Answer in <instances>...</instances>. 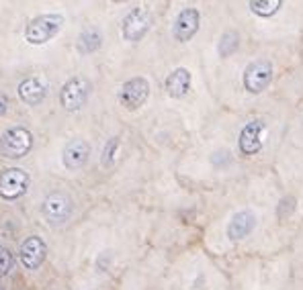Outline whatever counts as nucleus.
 I'll return each instance as SVG.
<instances>
[{
    "label": "nucleus",
    "instance_id": "obj_5",
    "mask_svg": "<svg viewBox=\"0 0 303 290\" xmlns=\"http://www.w3.org/2000/svg\"><path fill=\"white\" fill-rule=\"evenodd\" d=\"M149 29H152V13L143 7L131 9L123 17V21H121V35H123L125 41H131V43L141 41Z\"/></svg>",
    "mask_w": 303,
    "mask_h": 290
},
{
    "label": "nucleus",
    "instance_id": "obj_6",
    "mask_svg": "<svg viewBox=\"0 0 303 290\" xmlns=\"http://www.w3.org/2000/svg\"><path fill=\"white\" fill-rule=\"evenodd\" d=\"M72 211H74V203L64 192H51L41 201V215L47 223L53 225L66 223L72 217Z\"/></svg>",
    "mask_w": 303,
    "mask_h": 290
},
{
    "label": "nucleus",
    "instance_id": "obj_16",
    "mask_svg": "<svg viewBox=\"0 0 303 290\" xmlns=\"http://www.w3.org/2000/svg\"><path fill=\"white\" fill-rule=\"evenodd\" d=\"M101 45H103V35L99 33L97 29H86V31H82L80 37H78L76 49L82 55H90V53H95Z\"/></svg>",
    "mask_w": 303,
    "mask_h": 290
},
{
    "label": "nucleus",
    "instance_id": "obj_14",
    "mask_svg": "<svg viewBox=\"0 0 303 290\" xmlns=\"http://www.w3.org/2000/svg\"><path fill=\"white\" fill-rule=\"evenodd\" d=\"M254 227H256V215L250 211H240L228 223V237L232 241H240V239L248 237Z\"/></svg>",
    "mask_w": 303,
    "mask_h": 290
},
{
    "label": "nucleus",
    "instance_id": "obj_15",
    "mask_svg": "<svg viewBox=\"0 0 303 290\" xmlns=\"http://www.w3.org/2000/svg\"><path fill=\"white\" fill-rule=\"evenodd\" d=\"M191 82H193V76L187 68H176L168 74V78L164 82V88H166L168 96H172V99H183V96H187L189 90H191Z\"/></svg>",
    "mask_w": 303,
    "mask_h": 290
},
{
    "label": "nucleus",
    "instance_id": "obj_2",
    "mask_svg": "<svg viewBox=\"0 0 303 290\" xmlns=\"http://www.w3.org/2000/svg\"><path fill=\"white\" fill-rule=\"evenodd\" d=\"M33 149V133L27 127H11L0 137V151L11 159H21Z\"/></svg>",
    "mask_w": 303,
    "mask_h": 290
},
{
    "label": "nucleus",
    "instance_id": "obj_19",
    "mask_svg": "<svg viewBox=\"0 0 303 290\" xmlns=\"http://www.w3.org/2000/svg\"><path fill=\"white\" fill-rule=\"evenodd\" d=\"M119 147H121L119 137H113V139H109V141L105 143V147H103V155H101V164H103L105 168H111V166L115 164L117 153H119Z\"/></svg>",
    "mask_w": 303,
    "mask_h": 290
},
{
    "label": "nucleus",
    "instance_id": "obj_3",
    "mask_svg": "<svg viewBox=\"0 0 303 290\" xmlns=\"http://www.w3.org/2000/svg\"><path fill=\"white\" fill-rule=\"evenodd\" d=\"M90 90H93V86L84 76H72L59 90V105L68 113H78L88 103Z\"/></svg>",
    "mask_w": 303,
    "mask_h": 290
},
{
    "label": "nucleus",
    "instance_id": "obj_7",
    "mask_svg": "<svg viewBox=\"0 0 303 290\" xmlns=\"http://www.w3.org/2000/svg\"><path fill=\"white\" fill-rule=\"evenodd\" d=\"M149 96V82L141 76H135L127 82H123V86L119 88L117 99L121 103V107H125L127 111H137L145 105Z\"/></svg>",
    "mask_w": 303,
    "mask_h": 290
},
{
    "label": "nucleus",
    "instance_id": "obj_21",
    "mask_svg": "<svg viewBox=\"0 0 303 290\" xmlns=\"http://www.w3.org/2000/svg\"><path fill=\"white\" fill-rule=\"evenodd\" d=\"M9 111V96L5 92H0V119H3Z\"/></svg>",
    "mask_w": 303,
    "mask_h": 290
},
{
    "label": "nucleus",
    "instance_id": "obj_1",
    "mask_svg": "<svg viewBox=\"0 0 303 290\" xmlns=\"http://www.w3.org/2000/svg\"><path fill=\"white\" fill-rule=\"evenodd\" d=\"M64 27V17L57 13H43L29 21L25 27V39L29 45H45L49 43Z\"/></svg>",
    "mask_w": 303,
    "mask_h": 290
},
{
    "label": "nucleus",
    "instance_id": "obj_18",
    "mask_svg": "<svg viewBox=\"0 0 303 290\" xmlns=\"http://www.w3.org/2000/svg\"><path fill=\"white\" fill-rule=\"evenodd\" d=\"M238 47H240V35L236 31H225L217 43V53L219 57H230L238 51Z\"/></svg>",
    "mask_w": 303,
    "mask_h": 290
},
{
    "label": "nucleus",
    "instance_id": "obj_9",
    "mask_svg": "<svg viewBox=\"0 0 303 290\" xmlns=\"http://www.w3.org/2000/svg\"><path fill=\"white\" fill-rule=\"evenodd\" d=\"M264 133H266V125L262 121H250L242 127L240 137H238V147L242 155H256L262 145H264Z\"/></svg>",
    "mask_w": 303,
    "mask_h": 290
},
{
    "label": "nucleus",
    "instance_id": "obj_8",
    "mask_svg": "<svg viewBox=\"0 0 303 290\" xmlns=\"http://www.w3.org/2000/svg\"><path fill=\"white\" fill-rule=\"evenodd\" d=\"M272 80V63L264 57L250 61L244 70V88L250 94H260L268 88Z\"/></svg>",
    "mask_w": 303,
    "mask_h": 290
},
{
    "label": "nucleus",
    "instance_id": "obj_20",
    "mask_svg": "<svg viewBox=\"0 0 303 290\" xmlns=\"http://www.w3.org/2000/svg\"><path fill=\"white\" fill-rule=\"evenodd\" d=\"M15 266V255L9 247L0 245V278H5Z\"/></svg>",
    "mask_w": 303,
    "mask_h": 290
},
{
    "label": "nucleus",
    "instance_id": "obj_12",
    "mask_svg": "<svg viewBox=\"0 0 303 290\" xmlns=\"http://www.w3.org/2000/svg\"><path fill=\"white\" fill-rule=\"evenodd\" d=\"M88 157H90V143L84 141V139H74V141H70L66 145L62 162H64V166L68 170L76 172V170H80V168L86 166Z\"/></svg>",
    "mask_w": 303,
    "mask_h": 290
},
{
    "label": "nucleus",
    "instance_id": "obj_17",
    "mask_svg": "<svg viewBox=\"0 0 303 290\" xmlns=\"http://www.w3.org/2000/svg\"><path fill=\"white\" fill-rule=\"evenodd\" d=\"M250 7V11L254 13V15H258V17H272V15H277L279 11H281V7H283V3L281 0H252V3L248 5Z\"/></svg>",
    "mask_w": 303,
    "mask_h": 290
},
{
    "label": "nucleus",
    "instance_id": "obj_10",
    "mask_svg": "<svg viewBox=\"0 0 303 290\" xmlns=\"http://www.w3.org/2000/svg\"><path fill=\"white\" fill-rule=\"evenodd\" d=\"M45 257H47V243L39 235L27 237L19 247V262L31 272L41 268Z\"/></svg>",
    "mask_w": 303,
    "mask_h": 290
},
{
    "label": "nucleus",
    "instance_id": "obj_13",
    "mask_svg": "<svg viewBox=\"0 0 303 290\" xmlns=\"http://www.w3.org/2000/svg\"><path fill=\"white\" fill-rule=\"evenodd\" d=\"M17 94H19V99L25 105L37 107L45 99L47 86H45V82L41 78H25V80H21V84L17 88Z\"/></svg>",
    "mask_w": 303,
    "mask_h": 290
},
{
    "label": "nucleus",
    "instance_id": "obj_11",
    "mask_svg": "<svg viewBox=\"0 0 303 290\" xmlns=\"http://www.w3.org/2000/svg\"><path fill=\"white\" fill-rule=\"evenodd\" d=\"M199 25H201V13L193 7H187L176 15L174 25H172V35L176 41L187 43L195 37V33L199 31Z\"/></svg>",
    "mask_w": 303,
    "mask_h": 290
},
{
    "label": "nucleus",
    "instance_id": "obj_4",
    "mask_svg": "<svg viewBox=\"0 0 303 290\" xmlns=\"http://www.w3.org/2000/svg\"><path fill=\"white\" fill-rule=\"evenodd\" d=\"M29 184H31V176H29L23 168H7L0 172V199L3 201H19L21 197L27 195Z\"/></svg>",
    "mask_w": 303,
    "mask_h": 290
}]
</instances>
